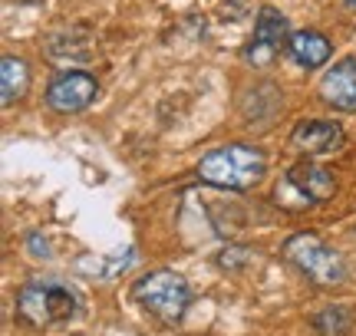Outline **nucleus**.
Returning a JSON list of instances; mask_svg holds the SVG:
<instances>
[{
	"label": "nucleus",
	"instance_id": "obj_14",
	"mask_svg": "<svg viewBox=\"0 0 356 336\" xmlns=\"http://www.w3.org/2000/svg\"><path fill=\"white\" fill-rule=\"evenodd\" d=\"M251 254H254L251 247H225V251L218 254V267H221V271H241L244 264L251 260Z\"/></svg>",
	"mask_w": 356,
	"mask_h": 336
},
{
	"label": "nucleus",
	"instance_id": "obj_7",
	"mask_svg": "<svg viewBox=\"0 0 356 336\" xmlns=\"http://www.w3.org/2000/svg\"><path fill=\"white\" fill-rule=\"evenodd\" d=\"M291 40V26H287V17L274 7H264L257 13V24H254V37L251 43L244 47V60L254 66H270L274 56L280 53V47H287Z\"/></svg>",
	"mask_w": 356,
	"mask_h": 336
},
{
	"label": "nucleus",
	"instance_id": "obj_9",
	"mask_svg": "<svg viewBox=\"0 0 356 336\" xmlns=\"http://www.w3.org/2000/svg\"><path fill=\"white\" fill-rule=\"evenodd\" d=\"M320 99L340 112H356V56H346L323 73Z\"/></svg>",
	"mask_w": 356,
	"mask_h": 336
},
{
	"label": "nucleus",
	"instance_id": "obj_6",
	"mask_svg": "<svg viewBox=\"0 0 356 336\" xmlns=\"http://www.w3.org/2000/svg\"><path fill=\"white\" fill-rule=\"evenodd\" d=\"M96 96H99V83L92 73H83V69H63L47 86V106L60 116H73V112L89 109L96 103Z\"/></svg>",
	"mask_w": 356,
	"mask_h": 336
},
{
	"label": "nucleus",
	"instance_id": "obj_5",
	"mask_svg": "<svg viewBox=\"0 0 356 336\" xmlns=\"http://www.w3.org/2000/svg\"><path fill=\"white\" fill-rule=\"evenodd\" d=\"M333 192H337V181L327 168L314 165V162H300L274 185V201L287 211H307V208L327 201Z\"/></svg>",
	"mask_w": 356,
	"mask_h": 336
},
{
	"label": "nucleus",
	"instance_id": "obj_10",
	"mask_svg": "<svg viewBox=\"0 0 356 336\" xmlns=\"http://www.w3.org/2000/svg\"><path fill=\"white\" fill-rule=\"evenodd\" d=\"M287 53H291V60L297 66H304V69H317V66H327L330 63V40L317 33V30H297L291 33L287 40Z\"/></svg>",
	"mask_w": 356,
	"mask_h": 336
},
{
	"label": "nucleus",
	"instance_id": "obj_2",
	"mask_svg": "<svg viewBox=\"0 0 356 336\" xmlns=\"http://www.w3.org/2000/svg\"><path fill=\"white\" fill-rule=\"evenodd\" d=\"M17 317L30 330H50L76 317V294L60 280H26L17 290Z\"/></svg>",
	"mask_w": 356,
	"mask_h": 336
},
{
	"label": "nucleus",
	"instance_id": "obj_13",
	"mask_svg": "<svg viewBox=\"0 0 356 336\" xmlns=\"http://www.w3.org/2000/svg\"><path fill=\"white\" fill-rule=\"evenodd\" d=\"M350 326H353V313L346 307H327L314 317V330L320 336H346Z\"/></svg>",
	"mask_w": 356,
	"mask_h": 336
},
{
	"label": "nucleus",
	"instance_id": "obj_15",
	"mask_svg": "<svg viewBox=\"0 0 356 336\" xmlns=\"http://www.w3.org/2000/svg\"><path fill=\"white\" fill-rule=\"evenodd\" d=\"M26 247L33 251V258H47V241H43L40 234H30V237H26Z\"/></svg>",
	"mask_w": 356,
	"mask_h": 336
},
{
	"label": "nucleus",
	"instance_id": "obj_11",
	"mask_svg": "<svg viewBox=\"0 0 356 336\" xmlns=\"http://www.w3.org/2000/svg\"><path fill=\"white\" fill-rule=\"evenodd\" d=\"M47 53L56 63H89L96 56V40L86 30H63V33L50 37Z\"/></svg>",
	"mask_w": 356,
	"mask_h": 336
},
{
	"label": "nucleus",
	"instance_id": "obj_4",
	"mask_svg": "<svg viewBox=\"0 0 356 336\" xmlns=\"http://www.w3.org/2000/svg\"><path fill=\"white\" fill-rule=\"evenodd\" d=\"M284 258L317 287H340L346 280V264L323 237L317 234H293L284 244Z\"/></svg>",
	"mask_w": 356,
	"mask_h": 336
},
{
	"label": "nucleus",
	"instance_id": "obj_1",
	"mask_svg": "<svg viewBox=\"0 0 356 336\" xmlns=\"http://www.w3.org/2000/svg\"><path fill=\"white\" fill-rule=\"evenodd\" d=\"M267 171V156L254 145L231 142L221 149H211L198 162V178L204 185H215L225 192H248Z\"/></svg>",
	"mask_w": 356,
	"mask_h": 336
},
{
	"label": "nucleus",
	"instance_id": "obj_8",
	"mask_svg": "<svg viewBox=\"0 0 356 336\" xmlns=\"http://www.w3.org/2000/svg\"><path fill=\"white\" fill-rule=\"evenodd\" d=\"M343 142H346V132L337 122H327V119H304L291 132V145L307 158L333 156V152L343 149Z\"/></svg>",
	"mask_w": 356,
	"mask_h": 336
},
{
	"label": "nucleus",
	"instance_id": "obj_3",
	"mask_svg": "<svg viewBox=\"0 0 356 336\" xmlns=\"http://www.w3.org/2000/svg\"><path fill=\"white\" fill-rule=\"evenodd\" d=\"M132 300L162 324H178L191 303L188 280L175 271H149L132 284Z\"/></svg>",
	"mask_w": 356,
	"mask_h": 336
},
{
	"label": "nucleus",
	"instance_id": "obj_12",
	"mask_svg": "<svg viewBox=\"0 0 356 336\" xmlns=\"http://www.w3.org/2000/svg\"><path fill=\"white\" fill-rule=\"evenodd\" d=\"M26 90H30V66L20 56H3L0 60V96H3V106L24 99Z\"/></svg>",
	"mask_w": 356,
	"mask_h": 336
},
{
	"label": "nucleus",
	"instance_id": "obj_16",
	"mask_svg": "<svg viewBox=\"0 0 356 336\" xmlns=\"http://www.w3.org/2000/svg\"><path fill=\"white\" fill-rule=\"evenodd\" d=\"M343 3H346V7H353V10H356V0H343Z\"/></svg>",
	"mask_w": 356,
	"mask_h": 336
}]
</instances>
